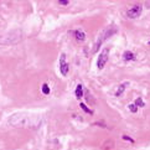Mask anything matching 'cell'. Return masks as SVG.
<instances>
[{"label": "cell", "instance_id": "1", "mask_svg": "<svg viewBox=\"0 0 150 150\" xmlns=\"http://www.w3.org/2000/svg\"><path fill=\"white\" fill-rule=\"evenodd\" d=\"M9 123L12 124L14 127H26V128H37L41 124V118L39 115H30V114H14L10 119Z\"/></svg>", "mask_w": 150, "mask_h": 150}, {"label": "cell", "instance_id": "2", "mask_svg": "<svg viewBox=\"0 0 150 150\" xmlns=\"http://www.w3.org/2000/svg\"><path fill=\"white\" fill-rule=\"evenodd\" d=\"M117 31V29L114 27V26H110V27H107L101 35H99V37H98V40H97V42H96V45H94V48H93V52H96L97 50H98V47L108 39L109 36H112L114 32Z\"/></svg>", "mask_w": 150, "mask_h": 150}, {"label": "cell", "instance_id": "3", "mask_svg": "<svg viewBox=\"0 0 150 150\" xmlns=\"http://www.w3.org/2000/svg\"><path fill=\"white\" fill-rule=\"evenodd\" d=\"M108 57H109V48L105 47V48H103V51L101 52L99 57H98V61H97V67H98L99 69H103V68H104V66H105L107 61H108Z\"/></svg>", "mask_w": 150, "mask_h": 150}, {"label": "cell", "instance_id": "4", "mask_svg": "<svg viewBox=\"0 0 150 150\" xmlns=\"http://www.w3.org/2000/svg\"><path fill=\"white\" fill-rule=\"evenodd\" d=\"M60 71L62 73V76H67V73L69 71V66L66 62V55L65 53H62L60 56Z\"/></svg>", "mask_w": 150, "mask_h": 150}, {"label": "cell", "instance_id": "5", "mask_svg": "<svg viewBox=\"0 0 150 150\" xmlns=\"http://www.w3.org/2000/svg\"><path fill=\"white\" fill-rule=\"evenodd\" d=\"M141 11H143V8H141L140 5H135V6H133L132 9L128 10L127 15H128V17H130V19H135V17H139V16L141 15Z\"/></svg>", "mask_w": 150, "mask_h": 150}, {"label": "cell", "instance_id": "6", "mask_svg": "<svg viewBox=\"0 0 150 150\" xmlns=\"http://www.w3.org/2000/svg\"><path fill=\"white\" fill-rule=\"evenodd\" d=\"M73 35H74V37H76L77 41H84V39H86V34H84L82 30L73 31Z\"/></svg>", "mask_w": 150, "mask_h": 150}, {"label": "cell", "instance_id": "7", "mask_svg": "<svg viewBox=\"0 0 150 150\" xmlns=\"http://www.w3.org/2000/svg\"><path fill=\"white\" fill-rule=\"evenodd\" d=\"M127 86H129V82H124V83H122V84L118 87V89H117V92H115V97H120V96L123 94V92L125 91Z\"/></svg>", "mask_w": 150, "mask_h": 150}, {"label": "cell", "instance_id": "8", "mask_svg": "<svg viewBox=\"0 0 150 150\" xmlns=\"http://www.w3.org/2000/svg\"><path fill=\"white\" fill-rule=\"evenodd\" d=\"M123 58H124L125 61H133V60L135 58V55H134L132 51H125V52L123 53Z\"/></svg>", "mask_w": 150, "mask_h": 150}, {"label": "cell", "instance_id": "9", "mask_svg": "<svg viewBox=\"0 0 150 150\" xmlns=\"http://www.w3.org/2000/svg\"><path fill=\"white\" fill-rule=\"evenodd\" d=\"M74 94H76V98H77V99H81V98L83 97V86H82V84H78V86H77Z\"/></svg>", "mask_w": 150, "mask_h": 150}, {"label": "cell", "instance_id": "10", "mask_svg": "<svg viewBox=\"0 0 150 150\" xmlns=\"http://www.w3.org/2000/svg\"><path fill=\"white\" fill-rule=\"evenodd\" d=\"M84 97H86L87 103H89V104H94V103H96V101L93 99V97H92V94L89 93V91H86V92H84Z\"/></svg>", "mask_w": 150, "mask_h": 150}, {"label": "cell", "instance_id": "11", "mask_svg": "<svg viewBox=\"0 0 150 150\" xmlns=\"http://www.w3.org/2000/svg\"><path fill=\"white\" fill-rule=\"evenodd\" d=\"M41 89H42V93H44V94H50V87H48L47 83H44Z\"/></svg>", "mask_w": 150, "mask_h": 150}, {"label": "cell", "instance_id": "12", "mask_svg": "<svg viewBox=\"0 0 150 150\" xmlns=\"http://www.w3.org/2000/svg\"><path fill=\"white\" fill-rule=\"evenodd\" d=\"M80 107H81V108H82V109L86 112V113H88V114H93V112H92V110H91V109H89V108H88V107L84 104V103H81V104H80Z\"/></svg>", "mask_w": 150, "mask_h": 150}, {"label": "cell", "instance_id": "13", "mask_svg": "<svg viewBox=\"0 0 150 150\" xmlns=\"http://www.w3.org/2000/svg\"><path fill=\"white\" fill-rule=\"evenodd\" d=\"M137 107H144L145 105V103H144V101L141 99V97H139V98H137L135 99V103H134Z\"/></svg>", "mask_w": 150, "mask_h": 150}, {"label": "cell", "instance_id": "14", "mask_svg": "<svg viewBox=\"0 0 150 150\" xmlns=\"http://www.w3.org/2000/svg\"><path fill=\"white\" fill-rule=\"evenodd\" d=\"M128 108H129L130 112H133V113H137V112H138V107H137L135 104H129Z\"/></svg>", "mask_w": 150, "mask_h": 150}, {"label": "cell", "instance_id": "15", "mask_svg": "<svg viewBox=\"0 0 150 150\" xmlns=\"http://www.w3.org/2000/svg\"><path fill=\"white\" fill-rule=\"evenodd\" d=\"M58 4H60V5H68V4H69V1H67V0H60Z\"/></svg>", "mask_w": 150, "mask_h": 150}, {"label": "cell", "instance_id": "16", "mask_svg": "<svg viewBox=\"0 0 150 150\" xmlns=\"http://www.w3.org/2000/svg\"><path fill=\"white\" fill-rule=\"evenodd\" d=\"M94 125H102L103 128H107V125H105V123H104V122H96V123H94Z\"/></svg>", "mask_w": 150, "mask_h": 150}, {"label": "cell", "instance_id": "17", "mask_svg": "<svg viewBox=\"0 0 150 150\" xmlns=\"http://www.w3.org/2000/svg\"><path fill=\"white\" fill-rule=\"evenodd\" d=\"M123 139H124V140H129V141H132V143H134V140H133L132 138H129L128 135H123Z\"/></svg>", "mask_w": 150, "mask_h": 150}, {"label": "cell", "instance_id": "18", "mask_svg": "<svg viewBox=\"0 0 150 150\" xmlns=\"http://www.w3.org/2000/svg\"><path fill=\"white\" fill-rule=\"evenodd\" d=\"M149 45H150V42H149Z\"/></svg>", "mask_w": 150, "mask_h": 150}]
</instances>
